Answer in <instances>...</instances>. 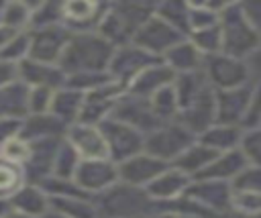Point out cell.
Listing matches in <instances>:
<instances>
[{"instance_id":"obj_12","label":"cell","mask_w":261,"mask_h":218,"mask_svg":"<svg viewBox=\"0 0 261 218\" xmlns=\"http://www.w3.org/2000/svg\"><path fill=\"white\" fill-rule=\"evenodd\" d=\"M186 196L194 200L200 208L210 212L212 216L220 218L226 212H230L232 185L224 181H214V179H194Z\"/></svg>"},{"instance_id":"obj_39","label":"cell","mask_w":261,"mask_h":218,"mask_svg":"<svg viewBox=\"0 0 261 218\" xmlns=\"http://www.w3.org/2000/svg\"><path fill=\"white\" fill-rule=\"evenodd\" d=\"M55 92L57 90H49V88H29V114L51 112Z\"/></svg>"},{"instance_id":"obj_32","label":"cell","mask_w":261,"mask_h":218,"mask_svg":"<svg viewBox=\"0 0 261 218\" xmlns=\"http://www.w3.org/2000/svg\"><path fill=\"white\" fill-rule=\"evenodd\" d=\"M155 14L161 16L165 22L175 26L179 33L190 37V22H188V2H161L155 4Z\"/></svg>"},{"instance_id":"obj_2","label":"cell","mask_w":261,"mask_h":218,"mask_svg":"<svg viewBox=\"0 0 261 218\" xmlns=\"http://www.w3.org/2000/svg\"><path fill=\"white\" fill-rule=\"evenodd\" d=\"M100 218H149L157 212V204L145 187H135L124 181L114 183L94 198Z\"/></svg>"},{"instance_id":"obj_6","label":"cell","mask_w":261,"mask_h":218,"mask_svg":"<svg viewBox=\"0 0 261 218\" xmlns=\"http://www.w3.org/2000/svg\"><path fill=\"white\" fill-rule=\"evenodd\" d=\"M188 37L184 33H179L175 26H171L169 22H165L161 16L153 14L135 35L133 43L137 47H141L143 51H147L149 55L163 59L175 45H179L181 41H186Z\"/></svg>"},{"instance_id":"obj_1","label":"cell","mask_w":261,"mask_h":218,"mask_svg":"<svg viewBox=\"0 0 261 218\" xmlns=\"http://www.w3.org/2000/svg\"><path fill=\"white\" fill-rule=\"evenodd\" d=\"M114 55V47L98 33H73L59 67L65 75H80V73H108L110 59Z\"/></svg>"},{"instance_id":"obj_24","label":"cell","mask_w":261,"mask_h":218,"mask_svg":"<svg viewBox=\"0 0 261 218\" xmlns=\"http://www.w3.org/2000/svg\"><path fill=\"white\" fill-rule=\"evenodd\" d=\"M204 55L190 43V39L181 41L179 45H175L165 57L163 61L175 71V75H184V73H196L204 69Z\"/></svg>"},{"instance_id":"obj_40","label":"cell","mask_w":261,"mask_h":218,"mask_svg":"<svg viewBox=\"0 0 261 218\" xmlns=\"http://www.w3.org/2000/svg\"><path fill=\"white\" fill-rule=\"evenodd\" d=\"M230 185H232V189L261 192V167L259 165H247Z\"/></svg>"},{"instance_id":"obj_19","label":"cell","mask_w":261,"mask_h":218,"mask_svg":"<svg viewBox=\"0 0 261 218\" xmlns=\"http://www.w3.org/2000/svg\"><path fill=\"white\" fill-rule=\"evenodd\" d=\"M18 79L27 84L29 88H49V90H61L65 86L67 75L59 65L41 63L35 59H24L18 63Z\"/></svg>"},{"instance_id":"obj_5","label":"cell","mask_w":261,"mask_h":218,"mask_svg":"<svg viewBox=\"0 0 261 218\" xmlns=\"http://www.w3.org/2000/svg\"><path fill=\"white\" fill-rule=\"evenodd\" d=\"M204 75L208 79V84L216 90H234V88H243L247 84H253V75L249 69V63L224 53L218 55H210L204 59Z\"/></svg>"},{"instance_id":"obj_38","label":"cell","mask_w":261,"mask_h":218,"mask_svg":"<svg viewBox=\"0 0 261 218\" xmlns=\"http://www.w3.org/2000/svg\"><path fill=\"white\" fill-rule=\"evenodd\" d=\"M239 149L245 155L249 165H259L261 167V126L245 128Z\"/></svg>"},{"instance_id":"obj_46","label":"cell","mask_w":261,"mask_h":218,"mask_svg":"<svg viewBox=\"0 0 261 218\" xmlns=\"http://www.w3.org/2000/svg\"><path fill=\"white\" fill-rule=\"evenodd\" d=\"M2 218H31V216H27V214H22V212H18V210H14V208H10Z\"/></svg>"},{"instance_id":"obj_20","label":"cell","mask_w":261,"mask_h":218,"mask_svg":"<svg viewBox=\"0 0 261 218\" xmlns=\"http://www.w3.org/2000/svg\"><path fill=\"white\" fill-rule=\"evenodd\" d=\"M247 159L241 153V149L234 151H226V153H218V157L196 177V179H214V181H224V183H232L239 173L247 167Z\"/></svg>"},{"instance_id":"obj_15","label":"cell","mask_w":261,"mask_h":218,"mask_svg":"<svg viewBox=\"0 0 261 218\" xmlns=\"http://www.w3.org/2000/svg\"><path fill=\"white\" fill-rule=\"evenodd\" d=\"M108 4L90 2V0H69L61 2V22L71 33H90L96 31Z\"/></svg>"},{"instance_id":"obj_27","label":"cell","mask_w":261,"mask_h":218,"mask_svg":"<svg viewBox=\"0 0 261 218\" xmlns=\"http://www.w3.org/2000/svg\"><path fill=\"white\" fill-rule=\"evenodd\" d=\"M49 206L65 218H100L94 198L86 196H49Z\"/></svg>"},{"instance_id":"obj_3","label":"cell","mask_w":261,"mask_h":218,"mask_svg":"<svg viewBox=\"0 0 261 218\" xmlns=\"http://www.w3.org/2000/svg\"><path fill=\"white\" fill-rule=\"evenodd\" d=\"M220 33H222V53L247 61L259 47L261 35L249 22L243 12L241 2H224L220 10Z\"/></svg>"},{"instance_id":"obj_45","label":"cell","mask_w":261,"mask_h":218,"mask_svg":"<svg viewBox=\"0 0 261 218\" xmlns=\"http://www.w3.org/2000/svg\"><path fill=\"white\" fill-rule=\"evenodd\" d=\"M149 218H179L175 212H171V210H165V208H157V212L153 214V216H149Z\"/></svg>"},{"instance_id":"obj_47","label":"cell","mask_w":261,"mask_h":218,"mask_svg":"<svg viewBox=\"0 0 261 218\" xmlns=\"http://www.w3.org/2000/svg\"><path fill=\"white\" fill-rule=\"evenodd\" d=\"M220 218H261V216H245V214H239V212H226L224 216H220Z\"/></svg>"},{"instance_id":"obj_48","label":"cell","mask_w":261,"mask_h":218,"mask_svg":"<svg viewBox=\"0 0 261 218\" xmlns=\"http://www.w3.org/2000/svg\"><path fill=\"white\" fill-rule=\"evenodd\" d=\"M10 210V202L8 200H0V218Z\"/></svg>"},{"instance_id":"obj_51","label":"cell","mask_w":261,"mask_h":218,"mask_svg":"<svg viewBox=\"0 0 261 218\" xmlns=\"http://www.w3.org/2000/svg\"><path fill=\"white\" fill-rule=\"evenodd\" d=\"M179 218H181V216H179Z\"/></svg>"},{"instance_id":"obj_42","label":"cell","mask_w":261,"mask_h":218,"mask_svg":"<svg viewBox=\"0 0 261 218\" xmlns=\"http://www.w3.org/2000/svg\"><path fill=\"white\" fill-rule=\"evenodd\" d=\"M14 81H18V65L0 59V90Z\"/></svg>"},{"instance_id":"obj_4","label":"cell","mask_w":261,"mask_h":218,"mask_svg":"<svg viewBox=\"0 0 261 218\" xmlns=\"http://www.w3.org/2000/svg\"><path fill=\"white\" fill-rule=\"evenodd\" d=\"M196 141L198 137L188 126H184L179 120H171L145 134V153L171 165Z\"/></svg>"},{"instance_id":"obj_28","label":"cell","mask_w":261,"mask_h":218,"mask_svg":"<svg viewBox=\"0 0 261 218\" xmlns=\"http://www.w3.org/2000/svg\"><path fill=\"white\" fill-rule=\"evenodd\" d=\"M82 106H84V94L82 92H75L71 88H61L53 96L51 114H55L65 126H69V124L80 120Z\"/></svg>"},{"instance_id":"obj_33","label":"cell","mask_w":261,"mask_h":218,"mask_svg":"<svg viewBox=\"0 0 261 218\" xmlns=\"http://www.w3.org/2000/svg\"><path fill=\"white\" fill-rule=\"evenodd\" d=\"M190 43L204 55H218L222 53V33H220V24L210 26V29H202V31H194L190 33Z\"/></svg>"},{"instance_id":"obj_23","label":"cell","mask_w":261,"mask_h":218,"mask_svg":"<svg viewBox=\"0 0 261 218\" xmlns=\"http://www.w3.org/2000/svg\"><path fill=\"white\" fill-rule=\"evenodd\" d=\"M245 128L243 126H234V124H220L214 122L210 128H206L198 141L204 143L206 147L214 149L216 153H226V151H234L241 145Z\"/></svg>"},{"instance_id":"obj_7","label":"cell","mask_w":261,"mask_h":218,"mask_svg":"<svg viewBox=\"0 0 261 218\" xmlns=\"http://www.w3.org/2000/svg\"><path fill=\"white\" fill-rule=\"evenodd\" d=\"M100 128L108 145L110 161H114L116 165L145 151V134L130 124H124L110 116L100 124Z\"/></svg>"},{"instance_id":"obj_44","label":"cell","mask_w":261,"mask_h":218,"mask_svg":"<svg viewBox=\"0 0 261 218\" xmlns=\"http://www.w3.org/2000/svg\"><path fill=\"white\" fill-rule=\"evenodd\" d=\"M16 33H18V31H12V29H8L6 24L0 22V53H2V49L12 41V37H14Z\"/></svg>"},{"instance_id":"obj_49","label":"cell","mask_w":261,"mask_h":218,"mask_svg":"<svg viewBox=\"0 0 261 218\" xmlns=\"http://www.w3.org/2000/svg\"><path fill=\"white\" fill-rule=\"evenodd\" d=\"M41 218H65V216H61V214H57V212H53V210H49L45 216H41Z\"/></svg>"},{"instance_id":"obj_11","label":"cell","mask_w":261,"mask_h":218,"mask_svg":"<svg viewBox=\"0 0 261 218\" xmlns=\"http://www.w3.org/2000/svg\"><path fill=\"white\" fill-rule=\"evenodd\" d=\"M155 61H159L157 57L149 55L147 51H143L141 47H137L135 43L122 45L114 49V55L110 59V67L108 73L114 81L122 84L124 88H128V84L149 65H153Z\"/></svg>"},{"instance_id":"obj_22","label":"cell","mask_w":261,"mask_h":218,"mask_svg":"<svg viewBox=\"0 0 261 218\" xmlns=\"http://www.w3.org/2000/svg\"><path fill=\"white\" fill-rule=\"evenodd\" d=\"M8 202H10V208H14L31 218H41L51 210L47 192L37 183H24Z\"/></svg>"},{"instance_id":"obj_35","label":"cell","mask_w":261,"mask_h":218,"mask_svg":"<svg viewBox=\"0 0 261 218\" xmlns=\"http://www.w3.org/2000/svg\"><path fill=\"white\" fill-rule=\"evenodd\" d=\"M230 210L245 214V216H261V192L232 189Z\"/></svg>"},{"instance_id":"obj_18","label":"cell","mask_w":261,"mask_h":218,"mask_svg":"<svg viewBox=\"0 0 261 218\" xmlns=\"http://www.w3.org/2000/svg\"><path fill=\"white\" fill-rule=\"evenodd\" d=\"M175 71L163 61H155L153 65H149L147 69H143L126 88L128 94L133 96H139V98H153L157 92H161L163 88L167 86H173L175 84Z\"/></svg>"},{"instance_id":"obj_43","label":"cell","mask_w":261,"mask_h":218,"mask_svg":"<svg viewBox=\"0 0 261 218\" xmlns=\"http://www.w3.org/2000/svg\"><path fill=\"white\" fill-rule=\"evenodd\" d=\"M245 16L249 18V22L257 29V33L261 35V2H245L241 4Z\"/></svg>"},{"instance_id":"obj_9","label":"cell","mask_w":261,"mask_h":218,"mask_svg":"<svg viewBox=\"0 0 261 218\" xmlns=\"http://www.w3.org/2000/svg\"><path fill=\"white\" fill-rule=\"evenodd\" d=\"M112 118H116L124 124H130L133 128L141 130L143 134H149L151 130H155L157 126L163 124V120L155 114V110L151 106V100L133 96L128 92H124L118 98V102L112 110Z\"/></svg>"},{"instance_id":"obj_10","label":"cell","mask_w":261,"mask_h":218,"mask_svg":"<svg viewBox=\"0 0 261 218\" xmlns=\"http://www.w3.org/2000/svg\"><path fill=\"white\" fill-rule=\"evenodd\" d=\"M73 181L92 198H96L98 194L106 192L108 187H112L114 183L120 181L118 175V165L110 159H90V161H82Z\"/></svg>"},{"instance_id":"obj_30","label":"cell","mask_w":261,"mask_h":218,"mask_svg":"<svg viewBox=\"0 0 261 218\" xmlns=\"http://www.w3.org/2000/svg\"><path fill=\"white\" fill-rule=\"evenodd\" d=\"M82 159L77 155V151L65 141V137L59 143V149L55 153V161H53V177H61V179H73L77 167H80Z\"/></svg>"},{"instance_id":"obj_13","label":"cell","mask_w":261,"mask_h":218,"mask_svg":"<svg viewBox=\"0 0 261 218\" xmlns=\"http://www.w3.org/2000/svg\"><path fill=\"white\" fill-rule=\"evenodd\" d=\"M65 141L77 151L82 161L90 159H110L108 145L102 134L100 124H88V122H73L65 130Z\"/></svg>"},{"instance_id":"obj_14","label":"cell","mask_w":261,"mask_h":218,"mask_svg":"<svg viewBox=\"0 0 261 218\" xmlns=\"http://www.w3.org/2000/svg\"><path fill=\"white\" fill-rule=\"evenodd\" d=\"M251 100H253V84L234 90L216 92V122L245 128Z\"/></svg>"},{"instance_id":"obj_41","label":"cell","mask_w":261,"mask_h":218,"mask_svg":"<svg viewBox=\"0 0 261 218\" xmlns=\"http://www.w3.org/2000/svg\"><path fill=\"white\" fill-rule=\"evenodd\" d=\"M20 130H22V120H18V118H0V145L14 139V137H20Z\"/></svg>"},{"instance_id":"obj_26","label":"cell","mask_w":261,"mask_h":218,"mask_svg":"<svg viewBox=\"0 0 261 218\" xmlns=\"http://www.w3.org/2000/svg\"><path fill=\"white\" fill-rule=\"evenodd\" d=\"M218 157V153L214 151V149H210V147H206L204 143H200V141H196L194 145H190L171 165L173 167H177L179 171H184V173H188L190 177H198L214 159Z\"/></svg>"},{"instance_id":"obj_50","label":"cell","mask_w":261,"mask_h":218,"mask_svg":"<svg viewBox=\"0 0 261 218\" xmlns=\"http://www.w3.org/2000/svg\"><path fill=\"white\" fill-rule=\"evenodd\" d=\"M259 126H261V120H259Z\"/></svg>"},{"instance_id":"obj_25","label":"cell","mask_w":261,"mask_h":218,"mask_svg":"<svg viewBox=\"0 0 261 218\" xmlns=\"http://www.w3.org/2000/svg\"><path fill=\"white\" fill-rule=\"evenodd\" d=\"M29 116V86L20 79L0 90V118H18Z\"/></svg>"},{"instance_id":"obj_17","label":"cell","mask_w":261,"mask_h":218,"mask_svg":"<svg viewBox=\"0 0 261 218\" xmlns=\"http://www.w3.org/2000/svg\"><path fill=\"white\" fill-rule=\"evenodd\" d=\"M169 165L151 157L149 153H139L122 163H118V175L120 181L135 185V187H147L153 179H157Z\"/></svg>"},{"instance_id":"obj_21","label":"cell","mask_w":261,"mask_h":218,"mask_svg":"<svg viewBox=\"0 0 261 218\" xmlns=\"http://www.w3.org/2000/svg\"><path fill=\"white\" fill-rule=\"evenodd\" d=\"M65 130H67V126L51 112H47V114H29L22 120L20 139H24L29 143H37V141H45V139L65 137Z\"/></svg>"},{"instance_id":"obj_36","label":"cell","mask_w":261,"mask_h":218,"mask_svg":"<svg viewBox=\"0 0 261 218\" xmlns=\"http://www.w3.org/2000/svg\"><path fill=\"white\" fill-rule=\"evenodd\" d=\"M31 151H33V147H31L29 141H24L20 137H14V139L0 145V159L10 161V163L20 165V167H27V163L31 159Z\"/></svg>"},{"instance_id":"obj_34","label":"cell","mask_w":261,"mask_h":218,"mask_svg":"<svg viewBox=\"0 0 261 218\" xmlns=\"http://www.w3.org/2000/svg\"><path fill=\"white\" fill-rule=\"evenodd\" d=\"M55 24H63L61 22V4L37 2L29 31H39V29H47V26H55Z\"/></svg>"},{"instance_id":"obj_29","label":"cell","mask_w":261,"mask_h":218,"mask_svg":"<svg viewBox=\"0 0 261 218\" xmlns=\"http://www.w3.org/2000/svg\"><path fill=\"white\" fill-rule=\"evenodd\" d=\"M35 6L37 4H29V2H4L0 22L6 24L8 29H12V31H18V33L29 31Z\"/></svg>"},{"instance_id":"obj_8","label":"cell","mask_w":261,"mask_h":218,"mask_svg":"<svg viewBox=\"0 0 261 218\" xmlns=\"http://www.w3.org/2000/svg\"><path fill=\"white\" fill-rule=\"evenodd\" d=\"M71 31L65 24H55L39 31H31V51L29 59L41 61V63H51L59 65L63 51L71 39Z\"/></svg>"},{"instance_id":"obj_37","label":"cell","mask_w":261,"mask_h":218,"mask_svg":"<svg viewBox=\"0 0 261 218\" xmlns=\"http://www.w3.org/2000/svg\"><path fill=\"white\" fill-rule=\"evenodd\" d=\"M31 51V31H20L12 37V41L2 49L0 59L2 61H10V63H20L29 57Z\"/></svg>"},{"instance_id":"obj_16","label":"cell","mask_w":261,"mask_h":218,"mask_svg":"<svg viewBox=\"0 0 261 218\" xmlns=\"http://www.w3.org/2000/svg\"><path fill=\"white\" fill-rule=\"evenodd\" d=\"M194 177H190L188 173L179 171L177 167L169 165L157 179H153L145 189L149 194V198L157 204V206H167L179 198L186 196L188 187L192 185Z\"/></svg>"},{"instance_id":"obj_31","label":"cell","mask_w":261,"mask_h":218,"mask_svg":"<svg viewBox=\"0 0 261 218\" xmlns=\"http://www.w3.org/2000/svg\"><path fill=\"white\" fill-rule=\"evenodd\" d=\"M27 183L24 167L0 159V200H10Z\"/></svg>"}]
</instances>
